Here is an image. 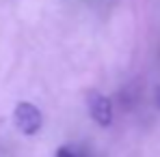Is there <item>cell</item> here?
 <instances>
[{
    "label": "cell",
    "instance_id": "6da1fadb",
    "mask_svg": "<svg viewBox=\"0 0 160 157\" xmlns=\"http://www.w3.org/2000/svg\"><path fill=\"white\" fill-rule=\"evenodd\" d=\"M13 121H15V127L24 136H35L43 125V114L30 101H20L13 110Z\"/></svg>",
    "mask_w": 160,
    "mask_h": 157
},
{
    "label": "cell",
    "instance_id": "7a4b0ae2",
    "mask_svg": "<svg viewBox=\"0 0 160 157\" xmlns=\"http://www.w3.org/2000/svg\"><path fill=\"white\" fill-rule=\"evenodd\" d=\"M87 108H89V114L91 118L102 125V127H108L112 123V104L106 95L98 93V90H89L87 93Z\"/></svg>",
    "mask_w": 160,
    "mask_h": 157
},
{
    "label": "cell",
    "instance_id": "3957f363",
    "mask_svg": "<svg viewBox=\"0 0 160 157\" xmlns=\"http://www.w3.org/2000/svg\"><path fill=\"white\" fill-rule=\"evenodd\" d=\"M56 157H78V153L74 149H69V146H61L56 151Z\"/></svg>",
    "mask_w": 160,
    "mask_h": 157
},
{
    "label": "cell",
    "instance_id": "277c9868",
    "mask_svg": "<svg viewBox=\"0 0 160 157\" xmlns=\"http://www.w3.org/2000/svg\"><path fill=\"white\" fill-rule=\"evenodd\" d=\"M154 99H156V105H158V110H160V86L156 88V95H154Z\"/></svg>",
    "mask_w": 160,
    "mask_h": 157
}]
</instances>
